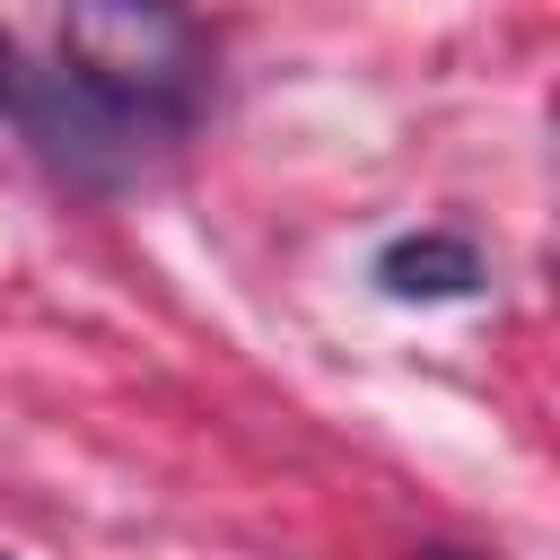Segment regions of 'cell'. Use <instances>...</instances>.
Masks as SVG:
<instances>
[{
  "instance_id": "obj_2",
  "label": "cell",
  "mask_w": 560,
  "mask_h": 560,
  "mask_svg": "<svg viewBox=\"0 0 560 560\" xmlns=\"http://www.w3.org/2000/svg\"><path fill=\"white\" fill-rule=\"evenodd\" d=\"M0 114H9V131H18L61 184H79V192H122L131 175L158 166V149H149L131 122H114L61 61H26L9 35H0Z\"/></svg>"
},
{
  "instance_id": "obj_4",
  "label": "cell",
  "mask_w": 560,
  "mask_h": 560,
  "mask_svg": "<svg viewBox=\"0 0 560 560\" xmlns=\"http://www.w3.org/2000/svg\"><path fill=\"white\" fill-rule=\"evenodd\" d=\"M420 560H481V551H455V542H429Z\"/></svg>"
},
{
  "instance_id": "obj_3",
  "label": "cell",
  "mask_w": 560,
  "mask_h": 560,
  "mask_svg": "<svg viewBox=\"0 0 560 560\" xmlns=\"http://www.w3.org/2000/svg\"><path fill=\"white\" fill-rule=\"evenodd\" d=\"M368 280H376L385 298H402V306H455V298H472V289L490 280V262H481V245L455 236V228H411V236L376 245Z\"/></svg>"
},
{
  "instance_id": "obj_1",
  "label": "cell",
  "mask_w": 560,
  "mask_h": 560,
  "mask_svg": "<svg viewBox=\"0 0 560 560\" xmlns=\"http://www.w3.org/2000/svg\"><path fill=\"white\" fill-rule=\"evenodd\" d=\"M114 122H131L158 158L210 105V26L184 0H61L52 52Z\"/></svg>"
}]
</instances>
